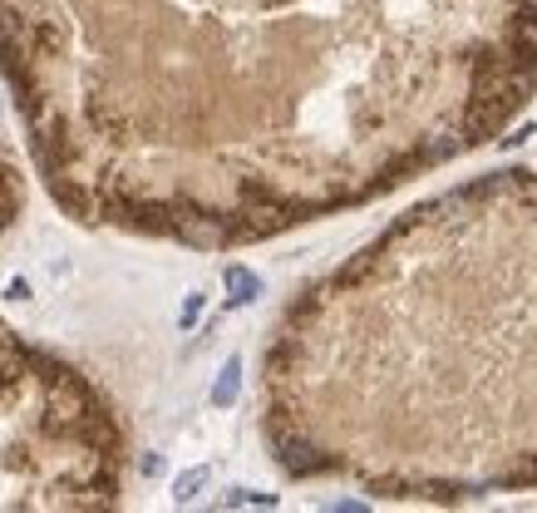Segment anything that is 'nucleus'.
<instances>
[{
    "instance_id": "f257e3e1",
    "label": "nucleus",
    "mask_w": 537,
    "mask_h": 513,
    "mask_svg": "<svg viewBox=\"0 0 537 513\" xmlns=\"http://www.w3.org/2000/svg\"><path fill=\"white\" fill-rule=\"evenodd\" d=\"M266 439L286 474L380 499L537 494V168L444 188L311 286L266 365Z\"/></svg>"
},
{
    "instance_id": "f03ea898",
    "label": "nucleus",
    "mask_w": 537,
    "mask_h": 513,
    "mask_svg": "<svg viewBox=\"0 0 537 513\" xmlns=\"http://www.w3.org/2000/svg\"><path fill=\"white\" fill-rule=\"evenodd\" d=\"M178 55L247 104L227 242L479 153L537 94V0H178ZM183 65V69H188Z\"/></svg>"
}]
</instances>
